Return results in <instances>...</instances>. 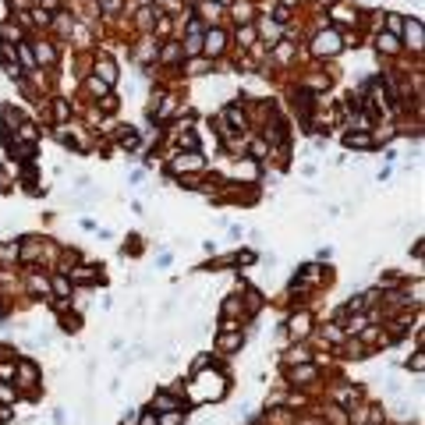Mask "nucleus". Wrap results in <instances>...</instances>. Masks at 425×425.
Instances as JSON below:
<instances>
[{"instance_id":"nucleus-15","label":"nucleus","mask_w":425,"mask_h":425,"mask_svg":"<svg viewBox=\"0 0 425 425\" xmlns=\"http://www.w3.org/2000/svg\"><path fill=\"white\" fill-rule=\"evenodd\" d=\"M53 287H57V294H68V280H64V277H57Z\"/></svg>"},{"instance_id":"nucleus-4","label":"nucleus","mask_w":425,"mask_h":425,"mask_svg":"<svg viewBox=\"0 0 425 425\" xmlns=\"http://www.w3.org/2000/svg\"><path fill=\"white\" fill-rule=\"evenodd\" d=\"M376 43H379V50H383V53H397V36H393V32H379Z\"/></svg>"},{"instance_id":"nucleus-6","label":"nucleus","mask_w":425,"mask_h":425,"mask_svg":"<svg viewBox=\"0 0 425 425\" xmlns=\"http://www.w3.org/2000/svg\"><path fill=\"white\" fill-rule=\"evenodd\" d=\"M344 142H347V145H351V149H369V145H372V139H369V135H361V131H358V135L351 131V135H347V139H344Z\"/></svg>"},{"instance_id":"nucleus-8","label":"nucleus","mask_w":425,"mask_h":425,"mask_svg":"<svg viewBox=\"0 0 425 425\" xmlns=\"http://www.w3.org/2000/svg\"><path fill=\"white\" fill-rule=\"evenodd\" d=\"M153 404H156V407H166V411H177V401H174V397H166V393H156Z\"/></svg>"},{"instance_id":"nucleus-2","label":"nucleus","mask_w":425,"mask_h":425,"mask_svg":"<svg viewBox=\"0 0 425 425\" xmlns=\"http://www.w3.org/2000/svg\"><path fill=\"white\" fill-rule=\"evenodd\" d=\"M407 47H411V50H422V22H418V18L407 22Z\"/></svg>"},{"instance_id":"nucleus-9","label":"nucleus","mask_w":425,"mask_h":425,"mask_svg":"<svg viewBox=\"0 0 425 425\" xmlns=\"http://www.w3.org/2000/svg\"><path fill=\"white\" fill-rule=\"evenodd\" d=\"M36 57H39V64H53V50L47 47V43H43V47L36 50Z\"/></svg>"},{"instance_id":"nucleus-11","label":"nucleus","mask_w":425,"mask_h":425,"mask_svg":"<svg viewBox=\"0 0 425 425\" xmlns=\"http://www.w3.org/2000/svg\"><path fill=\"white\" fill-rule=\"evenodd\" d=\"M177 170H188V166H199V156H188V160H174Z\"/></svg>"},{"instance_id":"nucleus-16","label":"nucleus","mask_w":425,"mask_h":425,"mask_svg":"<svg viewBox=\"0 0 425 425\" xmlns=\"http://www.w3.org/2000/svg\"><path fill=\"white\" fill-rule=\"evenodd\" d=\"M142 425H156V418H153V415H145V418H142Z\"/></svg>"},{"instance_id":"nucleus-7","label":"nucleus","mask_w":425,"mask_h":425,"mask_svg":"<svg viewBox=\"0 0 425 425\" xmlns=\"http://www.w3.org/2000/svg\"><path fill=\"white\" fill-rule=\"evenodd\" d=\"M291 333H294V337H305V333H308V315H294L291 319Z\"/></svg>"},{"instance_id":"nucleus-10","label":"nucleus","mask_w":425,"mask_h":425,"mask_svg":"<svg viewBox=\"0 0 425 425\" xmlns=\"http://www.w3.org/2000/svg\"><path fill=\"white\" fill-rule=\"evenodd\" d=\"M0 36H4V39H14V43L22 39V32H18L14 25H0Z\"/></svg>"},{"instance_id":"nucleus-1","label":"nucleus","mask_w":425,"mask_h":425,"mask_svg":"<svg viewBox=\"0 0 425 425\" xmlns=\"http://www.w3.org/2000/svg\"><path fill=\"white\" fill-rule=\"evenodd\" d=\"M312 50H315V53H326V57H333V53L340 50V36H337V32H319Z\"/></svg>"},{"instance_id":"nucleus-13","label":"nucleus","mask_w":425,"mask_h":425,"mask_svg":"<svg viewBox=\"0 0 425 425\" xmlns=\"http://www.w3.org/2000/svg\"><path fill=\"white\" fill-rule=\"evenodd\" d=\"M308 354L305 351H301V347H294V351H287V361H305Z\"/></svg>"},{"instance_id":"nucleus-3","label":"nucleus","mask_w":425,"mask_h":425,"mask_svg":"<svg viewBox=\"0 0 425 425\" xmlns=\"http://www.w3.org/2000/svg\"><path fill=\"white\" fill-rule=\"evenodd\" d=\"M206 53H209V57L223 53V32H209V36H206Z\"/></svg>"},{"instance_id":"nucleus-5","label":"nucleus","mask_w":425,"mask_h":425,"mask_svg":"<svg viewBox=\"0 0 425 425\" xmlns=\"http://www.w3.org/2000/svg\"><path fill=\"white\" fill-rule=\"evenodd\" d=\"M96 71L103 74V85H114V82H117V68L110 64V60H99V64H96Z\"/></svg>"},{"instance_id":"nucleus-12","label":"nucleus","mask_w":425,"mask_h":425,"mask_svg":"<svg viewBox=\"0 0 425 425\" xmlns=\"http://www.w3.org/2000/svg\"><path fill=\"white\" fill-rule=\"evenodd\" d=\"M202 11H206V18L212 22V18H220V7L216 4H202Z\"/></svg>"},{"instance_id":"nucleus-14","label":"nucleus","mask_w":425,"mask_h":425,"mask_svg":"<svg viewBox=\"0 0 425 425\" xmlns=\"http://www.w3.org/2000/svg\"><path fill=\"white\" fill-rule=\"evenodd\" d=\"M160 425H181V415H177V411H170V415H166Z\"/></svg>"}]
</instances>
